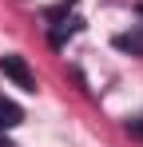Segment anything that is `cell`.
<instances>
[{"label":"cell","mask_w":143,"mask_h":147,"mask_svg":"<svg viewBox=\"0 0 143 147\" xmlns=\"http://www.w3.org/2000/svg\"><path fill=\"white\" fill-rule=\"evenodd\" d=\"M76 8H80V0H64L60 8H48V40H52V48H64L72 36L84 28Z\"/></svg>","instance_id":"6da1fadb"},{"label":"cell","mask_w":143,"mask_h":147,"mask_svg":"<svg viewBox=\"0 0 143 147\" xmlns=\"http://www.w3.org/2000/svg\"><path fill=\"white\" fill-rule=\"evenodd\" d=\"M0 72L8 76L16 88H24V92H36V76L28 72V64H24L20 56H0Z\"/></svg>","instance_id":"7a4b0ae2"},{"label":"cell","mask_w":143,"mask_h":147,"mask_svg":"<svg viewBox=\"0 0 143 147\" xmlns=\"http://www.w3.org/2000/svg\"><path fill=\"white\" fill-rule=\"evenodd\" d=\"M111 44H115L119 52H127V56H143V8L135 12V24H131V32H119Z\"/></svg>","instance_id":"3957f363"},{"label":"cell","mask_w":143,"mask_h":147,"mask_svg":"<svg viewBox=\"0 0 143 147\" xmlns=\"http://www.w3.org/2000/svg\"><path fill=\"white\" fill-rule=\"evenodd\" d=\"M20 119H24L20 103H16V99H8V96H0V135H4V131H12V127H20Z\"/></svg>","instance_id":"277c9868"},{"label":"cell","mask_w":143,"mask_h":147,"mask_svg":"<svg viewBox=\"0 0 143 147\" xmlns=\"http://www.w3.org/2000/svg\"><path fill=\"white\" fill-rule=\"evenodd\" d=\"M127 131H131L135 139H143V115H139V119H131V123H127Z\"/></svg>","instance_id":"5b68a950"}]
</instances>
